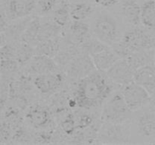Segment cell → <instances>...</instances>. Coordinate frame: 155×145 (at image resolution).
Masks as SVG:
<instances>
[{"label":"cell","mask_w":155,"mask_h":145,"mask_svg":"<svg viewBox=\"0 0 155 145\" xmlns=\"http://www.w3.org/2000/svg\"><path fill=\"white\" fill-rule=\"evenodd\" d=\"M154 65H155V54H154Z\"/></svg>","instance_id":"35"},{"label":"cell","mask_w":155,"mask_h":145,"mask_svg":"<svg viewBox=\"0 0 155 145\" xmlns=\"http://www.w3.org/2000/svg\"><path fill=\"white\" fill-rule=\"evenodd\" d=\"M41 26L42 23L39 17H33V19L28 24L24 33H23L20 41L29 44L34 43V42L36 43L41 30Z\"/></svg>","instance_id":"23"},{"label":"cell","mask_w":155,"mask_h":145,"mask_svg":"<svg viewBox=\"0 0 155 145\" xmlns=\"http://www.w3.org/2000/svg\"><path fill=\"white\" fill-rule=\"evenodd\" d=\"M114 85L106 73L98 69L80 79L73 94L77 107L89 110L101 106L113 93Z\"/></svg>","instance_id":"1"},{"label":"cell","mask_w":155,"mask_h":145,"mask_svg":"<svg viewBox=\"0 0 155 145\" xmlns=\"http://www.w3.org/2000/svg\"><path fill=\"white\" fill-rule=\"evenodd\" d=\"M70 11L73 21H84L91 16L93 13L94 8L88 3L79 2L71 7Z\"/></svg>","instance_id":"25"},{"label":"cell","mask_w":155,"mask_h":145,"mask_svg":"<svg viewBox=\"0 0 155 145\" xmlns=\"http://www.w3.org/2000/svg\"><path fill=\"white\" fill-rule=\"evenodd\" d=\"M120 40L130 54L142 50L155 49V31L143 27H134L127 30Z\"/></svg>","instance_id":"4"},{"label":"cell","mask_w":155,"mask_h":145,"mask_svg":"<svg viewBox=\"0 0 155 145\" xmlns=\"http://www.w3.org/2000/svg\"><path fill=\"white\" fill-rule=\"evenodd\" d=\"M25 70L28 75H41L55 72L58 65L53 57L41 54H35L33 58L27 63Z\"/></svg>","instance_id":"12"},{"label":"cell","mask_w":155,"mask_h":145,"mask_svg":"<svg viewBox=\"0 0 155 145\" xmlns=\"http://www.w3.org/2000/svg\"><path fill=\"white\" fill-rule=\"evenodd\" d=\"M153 143H155V140H154V142H153Z\"/></svg>","instance_id":"36"},{"label":"cell","mask_w":155,"mask_h":145,"mask_svg":"<svg viewBox=\"0 0 155 145\" xmlns=\"http://www.w3.org/2000/svg\"><path fill=\"white\" fill-rule=\"evenodd\" d=\"M33 17L30 15L21 19L12 21L13 22L12 24H8L6 28L1 32L2 44L4 43V41H5V42L8 40L10 42L20 41L23 33H24L31 20L33 19Z\"/></svg>","instance_id":"14"},{"label":"cell","mask_w":155,"mask_h":145,"mask_svg":"<svg viewBox=\"0 0 155 145\" xmlns=\"http://www.w3.org/2000/svg\"><path fill=\"white\" fill-rule=\"evenodd\" d=\"M141 24L155 31V0H145L141 5Z\"/></svg>","instance_id":"21"},{"label":"cell","mask_w":155,"mask_h":145,"mask_svg":"<svg viewBox=\"0 0 155 145\" xmlns=\"http://www.w3.org/2000/svg\"><path fill=\"white\" fill-rule=\"evenodd\" d=\"M61 48V38L60 36L54 39L39 41L35 45V54H41L54 58Z\"/></svg>","instance_id":"20"},{"label":"cell","mask_w":155,"mask_h":145,"mask_svg":"<svg viewBox=\"0 0 155 145\" xmlns=\"http://www.w3.org/2000/svg\"><path fill=\"white\" fill-rule=\"evenodd\" d=\"M38 5V0H8L5 11L9 21H15L31 15Z\"/></svg>","instance_id":"11"},{"label":"cell","mask_w":155,"mask_h":145,"mask_svg":"<svg viewBox=\"0 0 155 145\" xmlns=\"http://www.w3.org/2000/svg\"><path fill=\"white\" fill-rule=\"evenodd\" d=\"M20 65L15 58L1 59L2 76H7L18 71Z\"/></svg>","instance_id":"30"},{"label":"cell","mask_w":155,"mask_h":145,"mask_svg":"<svg viewBox=\"0 0 155 145\" xmlns=\"http://www.w3.org/2000/svg\"><path fill=\"white\" fill-rule=\"evenodd\" d=\"M25 119L30 126L39 130L48 128L51 122L49 110L40 104L31 106L26 113Z\"/></svg>","instance_id":"13"},{"label":"cell","mask_w":155,"mask_h":145,"mask_svg":"<svg viewBox=\"0 0 155 145\" xmlns=\"http://www.w3.org/2000/svg\"><path fill=\"white\" fill-rule=\"evenodd\" d=\"M61 28V27L55 24L52 20L43 23L41 26V30L39 32L37 42L45 40V39H54L58 36H60Z\"/></svg>","instance_id":"26"},{"label":"cell","mask_w":155,"mask_h":145,"mask_svg":"<svg viewBox=\"0 0 155 145\" xmlns=\"http://www.w3.org/2000/svg\"><path fill=\"white\" fill-rule=\"evenodd\" d=\"M14 132L13 128L11 126L10 124L5 121V119L2 120L1 123V131H0V139H1V143H8L10 140L12 139V136Z\"/></svg>","instance_id":"31"},{"label":"cell","mask_w":155,"mask_h":145,"mask_svg":"<svg viewBox=\"0 0 155 145\" xmlns=\"http://www.w3.org/2000/svg\"><path fill=\"white\" fill-rule=\"evenodd\" d=\"M86 110H87L80 108L79 110L74 112L77 130H83L95 123L93 116L86 112Z\"/></svg>","instance_id":"28"},{"label":"cell","mask_w":155,"mask_h":145,"mask_svg":"<svg viewBox=\"0 0 155 145\" xmlns=\"http://www.w3.org/2000/svg\"><path fill=\"white\" fill-rule=\"evenodd\" d=\"M105 73L115 85L121 88L134 82L135 70L127 59H119Z\"/></svg>","instance_id":"9"},{"label":"cell","mask_w":155,"mask_h":145,"mask_svg":"<svg viewBox=\"0 0 155 145\" xmlns=\"http://www.w3.org/2000/svg\"><path fill=\"white\" fill-rule=\"evenodd\" d=\"M120 92L126 103L133 113L151 104V94L135 81L121 88Z\"/></svg>","instance_id":"7"},{"label":"cell","mask_w":155,"mask_h":145,"mask_svg":"<svg viewBox=\"0 0 155 145\" xmlns=\"http://www.w3.org/2000/svg\"><path fill=\"white\" fill-rule=\"evenodd\" d=\"M151 104H152V105L155 107V94H154L153 95H151Z\"/></svg>","instance_id":"34"},{"label":"cell","mask_w":155,"mask_h":145,"mask_svg":"<svg viewBox=\"0 0 155 145\" xmlns=\"http://www.w3.org/2000/svg\"><path fill=\"white\" fill-rule=\"evenodd\" d=\"M132 111L124 100L120 91L110 95L103 105L101 114L102 122L124 124L131 122Z\"/></svg>","instance_id":"2"},{"label":"cell","mask_w":155,"mask_h":145,"mask_svg":"<svg viewBox=\"0 0 155 145\" xmlns=\"http://www.w3.org/2000/svg\"><path fill=\"white\" fill-rule=\"evenodd\" d=\"M64 79V77L63 73L55 71L36 76L33 82L38 92L42 95H48L54 94L58 90L63 84Z\"/></svg>","instance_id":"10"},{"label":"cell","mask_w":155,"mask_h":145,"mask_svg":"<svg viewBox=\"0 0 155 145\" xmlns=\"http://www.w3.org/2000/svg\"><path fill=\"white\" fill-rule=\"evenodd\" d=\"M134 81L153 95L155 94V65H148L135 71Z\"/></svg>","instance_id":"16"},{"label":"cell","mask_w":155,"mask_h":145,"mask_svg":"<svg viewBox=\"0 0 155 145\" xmlns=\"http://www.w3.org/2000/svg\"><path fill=\"white\" fill-rule=\"evenodd\" d=\"M90 37V27L83 21H73L69 27V34L67 40L80 46Z\"/></svg>","instance_id":"15"},{"label":"cell","mask_w":155,"mask_h":145,"mask_svg":"<svg viewBox=\"0 0 155 145\" xmlns=\"http://www.w3.org/2000/svg\"><path fill=\"white\" fill-rule=\"evenodd\" d=\"M70 9L68 0H60L58 6L53 11L52 21L61 27L66 26L71 18Z\"/></svg>","instance_id":"22"},{"label":"cell","mask_w":155,"mask_h":145,"mask_svg":"<svg viewBox=\"0 0 155 145\" xmlns=\"http://www.w3.org/2000/svg\"><path fill=\"white\" fill-rule=\"evenodd\" d=\"M60 0H38V6L42 14H46L54 10Z\"/></svg>","instance_id":"32"},{"label":"cell","mask_w":155,"mask_h":145,"mask_svg":"<svg viewBox=\"0 0 155 145\" xmlns=\"http://www.w3.org/2000/svg\"><path fill=\"white\" fill-rule=\"evenodd\" d=\"M92 29L95 37L109 46L120 40L124 35L121 34L117 19L107 11H101L97 15Z\"/></svg>","instance_id":"3"},{"label":"cell","mask_w":155,"mask_h":145,"mask_svg":"<svg viewBox=\"0 0 155 145\" xmlns=\"http://www.w3.org/2000/svg\"><path fill=\"white\" fill-rule=\"evenodd\" d=\"M155 49L142 50L136 51L127 58L131 67L135 71L148 65L154 64Z\"/></svg>","instance_id":"19"},{"label":"cell","mask_w":155,"mask_h":145,"mask_svg":"<svg viewBox=\"0 0 155 145\" xmlns=\"http://www.w3.org/2000/svg\"><path fill=\"white\" fill-rule=\"evenodd\" d=\"M131 137V122L115 124L101 121L96 143H130Z\"/></svg>","instance_id":"5"},{"label":"cell","mask_w":155,"mask_h":145,"mask_svg":"<svg viewBox=\"0 0 155 145\" xmlns=\"http://www.w3.org/2000/svg\"><path fill=\"white\" fill-rule=\"evenodd\" d=\"M82 51L85 53H87L90 56H92L93 54L99 53L107 48H110V46L107 45V44L104 43L99 40L98 39L95 38L89 37L86 41H85L81 45H80Z\"/></svg>","instance_id":"27"},{"label":"cell","mask_w":155,"mask_h":145,"mask_svg":"<svg viewBox=\"0 0 155 145\" xmlns=\"http://www.w3.org/2000/svg\"><path fill=\"white\" fill-rule=\"evenodd\" d=\"M61 128L62 131L69 137H71L75 134L77 131V126L74 113H70L66 115V116L61 122Z\"/></svg>","instance_id":"29"},{"label":"cell","mask_w":155,"mask_h":145,"mask_svg":"<svg viewBox=\"0 0 155 145\" xmlns=\"http://www.w3.org/2000/svg\"><path fill=\"white\" fill-rule=\"evenodd\" d=\"M120 13L124 19L133 27L141 24V5L136 0H124L120 5Z\"/></svg>","instance_id":"17"},{"label":"cell","mask_w":155,"mask_h":145,"mask_svg":"<svg viewBox=\"0 0 155 145\" xmlns=\"http://www.w3.org/2000/svg\"><path fill=\"white\" fill-rule=\"evenodd\" d=\"M148 106L134 112L137 115L133 118V127L139 138L149 140V143H153L155 140V107Z\"/></svg>","instance_id":"6"},{"label":"cell","mask_w":155,"mask_h":145,"mask_svg":"<svg viewBox=\"0 0 155 145\" xmlns=\"http://www.w3.org/2000/svg\"><path fill=\"white\" fill-rule=\"evenodd\" d=\"M91 57L96 69L104 72L110 69L119 59H120L115 54L111 47L101 52L93 54Z\"/></svg>","instance_id":"18"},{"label":"cell","mask_w":155,"mask_h":145,"mask_svg":"<svg viewBox=\"0 0 155 145\" xmlns=\"http://www.w3.org/2000/svg\"><path fill=\"white\" fill-rule=\"evenodd\" d=\"M97 70L92 57L82 51L66 66L67 76L72 80L79 81L81 79Z\"/></svg>","instance_id":"8"},{"label":"cell","mask_w":155,"mask_h":145,"mask_svg":"<svg viewBox=\"0 0 155 145\" xmlns=\"http://www.w3.org/2000/svg\"><path fill=\"white\" fill-rule=\"evenodd\" d=\"M93 1L97 5L103 8H110L117 4L119 0H93Z\"/></svg>","instance_id":"33"},{"label":"cell","mask_w":155,"mask_h":145,"mask_svg":"<svg viewBox=\"0 0 155 145\" xmlns=\"http://www.w3.org/2000/svg\"><path fill=\"white\" fill-rule=\"evenodd\" d=\"M35 55V49L31 46V44L19 41L16 46V60L20 66H25Z\"/></svg>","instance_id":"24"}]
</instances>
